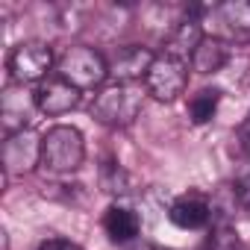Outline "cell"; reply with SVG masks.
Returning a JSON list of instances; mask_svg holds the SVG:
<instances>
[{"mask_svg": "<svg viewBox=\"0 0 250 250\" xmlns=\"http://www.w3.org/2000/svg\"><path fill=\"white\" fill-rule=\"evenodd\" d=\"M232 194L241 206V212L250 218V165H244L238 174H235V183H232Z\"/></svg>", "mask_w": 250, "mask_h": 250, "instance_id": "e0dca14e", "label": "cell"}, {"mask_svg": "<svg viewBox=\"0 0 250 250\" xmlns=\"http://www.w3.org/2000/svg\"><path fill=\"white\" fill-rule=\"evenodd\" d=\"M136 250H171V247H162V244H150V241H142V244H136Z\"/></svg>", "mask_w": 250, "mask_h": 250, "instance_id": "d6986e66", "label": "cell"}, {"mask_svg": "<svg viewBox=\"0 0 250 250\" xmlns=\"http://www.w3.org/2000/svg\"><path fill=\"white\" fill-rule=\"evenodd\" d=\"M85 142L83 133L68 124H56L42 136V165L50 174H71L83 165Z\"/></svg>", "mask_w": 250, "mask_h": 250, "instance_id": "7a4b0ae2", "label": "cell"}, {"mask_svg": "<svg viewBox=\"0 0 250 250\" xmlns=\"http://www.w3.org/2000/svg\"><path fill=\"white\" fill-rule=\"evenodd\" d=\"M103 229H106V235H109L115 244H127V241H133V238L139 235L142 221H139V215H136L133 209H127V206H109L106 215H103Z\"/></svg>", "mask_w": 250, "mask_h": 250, "instance_id": "7c38bea8", "label": "cell"}, {"mask_svg": "<svg viewBox=\"0 0 250 250\" xmlns=\"http://www.w3.org/2000/svg\"><path fill=\"white\" fill-rule=\"evenodd\" d=\"M168 218L180 229H203L209 224V218H212V206L200 194H183V197H177L171 203Z\"/></svg>", "mask_w": 250, "mask_h": 250, "instance_id": "8fae6325", "label": "cell"}, {"mask_svg": "<svg viewBox=\"0 0 250 250\" xmlns=\"http://www.w3.org/2000/svg\"><path fill=\"white\" fill-rule=\"evenodd\" d=\"M212 21L232 42H247L250 39V3L247 0H232V3L212 6Z\"/></svg>", "mask_w": 250, "mask_h": 250, "instance_id": "30bf717a", "label": "cell"}, {"mask_svg": "<svg viewBox=\"0 0 250 250\" xmlns=\"http://www.w3.org/2000/svg\"><path fill=\"white\" fill-rule=\"evenodd\" d=\"M244 130H250V115H247V124H244Z\"/></svg>", "mask_w": 250, "mask_h": 250, "instance_id": "ffe728a7", "label": "cell"}, {"mask_svg": "<svg viewBox=\"0 0 250 250\" xmlns=\"http://www.w3.org/2000/svg\"><path fill=\"white\" fill-rule=\"evenodd\" d=\"M203 39H206V36H203V30H200V21L188 18V21H183V24L171 33V39H168V44H165V53L174 56V59L191 62V56H194V50H197V44H200Z\"/></svg>", "mask_w": 250, "mask_h": 250, "instance_id": "4fadbf2b", "label": "cell"}, {"mask_svg": "<svg viewBox=\"0 0 250 250\" xmlns=\"http://www.w3.org/2000/svg\"><path fill=\"white\" fill-rule=\"evenodd\" d=\"M39 250H83V247L68 241V238H47V241L39 244Z\"/></svg>", "mask_w": 250, "mask_h": 250, "instance_id": "ac0fdd59", "label": "cell"}, {"mask_svg": "<svg viewBox=\"0 0 250 250\" xmlns=\"http://www.w3.org/2000/svg\"><path fill=\"white\" fill-rule=\"evenodd\" d=\"M153 59H156V56H153L147 47H136V44L121 47L112 59H106L109 77H112V83H121V85H136V80L147 77Z\"/></svg>", "mask_w": 250, "mask_h": 250, "instance_id": "ba28073f", "label": "cell"}, {"mask_svg": "<svg viewBox=\"0 0 250 250\" xmlns=\"http://www.w3.org/2000/svg\"><path fill=\"white\" fill-rule=\"evenodd\" d=\"M56 77H62L80 91H88L103 85V80L109 77V65L97 50L85 44H74V47H65L62 56L56 59Z\"/></svg>", "mask_w": 250, "mask_h": 250, "instance_id": "3957f363", "label": "cell"}, {"mask_svg": "<svg viewBox=\"0 0 250 250\" xmlns=\"http://www.w3.org/2000/svg\"><path fill=\"white\" fill-rule=\"evenodd\" d=\"M186 83H188V71H186V62L183 59H174L168 53L156 56L147 77H145V88L150 97L162 100V103H171L177 100L183 91H186Z\"/></svg>", "mask_w": 250, "mask_h": 250, "instance_id": "5b68a950", "label": "cell"}, {"mask_svg": "<svg viewBox=\"0 0 250 250\" xmlns=\"http://www.w3.org/2000/svg\"><path fill=\"white\" fill-rule=\"evenodd\" d=\"M142 103H145L142 85L112 83L97 91V97L91 103V118H97L103 127H127V124H133L139 118Z\"/></svg>", "mask_w": 250, "mask_h": 250, "instance_id": "6da1fadb", "label": "cell"}, {"mask_svg": "<svg viewBox=\"0 0 250 250\" xmlns=\"http://www.w3.org/2000/svg\"><path fill=\"white\" fill-rule=\"evenodd\" d=\"M218 103H221V91L218 88H203V91H197L191 97L188 118L197 124V127H200V124H209L215 118V112H218Z\"/></svg>", "mask_w": 250, "mask_h": 250, "instance_id": "9a60e30c", "label": "cell"}, {"mask_svg": "<svg viewBox=\"0 0 250 250\" xmlns=\"http://www.w3.org/2000/svg\"><path fill=\"white\" fill-rule=\"evenodd\" d=\"M39 112L36 103V91H27L24 85H6L3 88V100H0V118H3V133H21L30 130V121Z\"/></svg>", "mask_w": 250, "mask_h": 250, "instance_id": "52a82bcc", "label": "cell"}, {"mask_svg": "<svg viewBox=\"0 0 250 250\" xmlns=\"http://www.w3.org/2000/svg\"><path fill=\"white\" fill-rule=\"evenodd\" d=\"M6 65H9V74L18 85L44 83L47 71L53 68V50L44 42H21L18 47H12Z\"/></svg>", "mask_w": 250, "mask_h": 250, "instance_id": "277c9868", "label": "cell"}, {"mask_svg": "<svg viewBox=\"0 0 250 250\" xmlns=\"http://www.w3.org/2000/svg\"><path fill=\"white\" fill-rule=\"evenodd\" d=\"M80 97H83V91L74 88L71 83H65L62 77H47L36 88V103H39V112H44V115H65L80 106Z\"/></svg>", "mask_w": 250, "mask_h": 250, "instance_id": "9c48e42d", "label": "cell"}, {"mask_svg": "<svg viewBox=\"0 0 250 250\" xmlns=\"http://www.w3.org/2000/svg\"><path fill=\"white\" fill-rule=\"evenodd\" d=\"M209 250H241L238 244V232L229 224H218L209 235Z\"/></svg>", "mask_w": 250, "mask_h": 250, "instance_id": "2e32d148", "label": "cell"}, {"mask_svg": "<svg viewBox=\"0 0 250 250\" xmlns=\"http://www.w3.org/2000/svg\"><path fill=\"white\" fill-rule=\"evenodd\" d=\"M227 42L224 39H218V36H206L200 44H197V50H194V56H191V68L197 71V74H218L224 65H227Z\"/></svg>", "mask_w": 250, "mask_h": 250, "instance_id": "5bb4252c", "label": "cell"}, {"mask_svg": "<svg viewBox=\"0 0 250 250\" xmlns=\"http://www.w3.org/2000/svg\"><path fill=\"white\" fill-rule=\"evenodd\" d=\"M36 165H42V139L33 130H21L6 136L3 142V168L12 177L30 174Z\"/></svg>", "mask_w": 250, "mask_h": 250, "instance_id": "8992f818", "label": "cell"}]
</instances>
